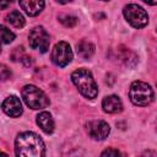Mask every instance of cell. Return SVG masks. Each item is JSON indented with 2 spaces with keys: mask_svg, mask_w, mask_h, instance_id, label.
<instances>
[{
  "mask_svg": "<svg viewBox=\"0 0 157 157\" xmlns=\"http://www.w3.org/2000/svg\"><path fill=\"white\" fill-rule=\"evenodd\" d=\"M15 153L21 157H42L45 155L44 142L32 131L21 132L15 140Z\"/></svg>",
  "mask_w": 157,
  "mask_h": 157,
  "instance_id": "1",
  "label": "cell"
},
{
  "mask_svg": "<svg viewBox=\"0 0 157 157\" xmlns=\"http://www.w3.org/2000/svg\"><path fill=\"white\" fill-rule=\"evenodd\" d=\"M71 80L74 85L77 87L80 93L86 98H96L98 94L97 83L92 76V74L86 69H77L71 74Z\"/></svg>",
  "mask_w": 157,
  "mask_h": 157,
  "instance_id": "2",
  "label": "cell"
},
{
  "mask_svg": "<svg viewBox=\"0 0 157 157\" xmlns=\"http://www.w3.org/2000/svg\"><path fill=\"white\" fill-rule=\"evenodd\" d=\"M130 101L139 107H146L153 101V91L151 86L144 81H134L129 90Z\"/></svg>",
  "mask_w": 157,
  "mask_h": 157,
  "instance_id": "3",
  "label": "cell"
},
{
  "mask_svg": "<svg viewBox=\"0 0 157 157\" xmlns=\"http://www.w3.org/2000/svg\"><path fill=\"white\" fill-rule=\"evenodd\" d=\"M22 98L32 109H43L49 105V99L45 93L33 85H26L22 88Z\"/></svg>",
  "mask_w": 157,
  "mask_h": 157,
  "instance_id": "4",
  "label": "cell"
},
{
  "mask_svg": "<svg viewBox=\"0 0 157 157\" xmlns=\"http://www.w3.org/2000/svg\"><path fill=\"white\" fill-rule=\"evenodd\" d=\"M125 20L135 28H142L148 23L147 12L136 4H129L123 10Z\"/></svg>",
  "mask_w": 157,
  "mask_h": 157,
  "instance_id": "5",
  "label": "cell"
},
{
  "mask_svg": "<svg viewBox=\"0 0 157 157\" xmlns=\"http://www.w3.org/2000/svg\"><path fill=\"white\" fill-rule=\"evenodd\" d=\"M28 42H29V45H31L32 49L45 53L49 48L50 39H49L48 32L43 27L37 26L33 29H31L29 36H28Z\"/></svg>",
  "mask_w": 157,
  "mask_h": 157,
  "instance_id": "6",
  "label": "cell"
},
{
  "mask_svg": "<svg viewBox=\"0 0 157 157\" xmlns=\"http://www.w3.org/2000/svg\"><path fill=\"white\" fill-rule=\"evenodd\" d=\"M72 60V50L66 42H59L52 50V61L60 67L66 66Z\"/></svg>",
  "mask_w": 157,
  "mask_h": 157,
  "instance_id": "7",
  "label": "cell"
},
{
  "mask_svg": "<svg viewBox=\"0 0 157 157\" xmlns=\"http://www.w3.org/2000/svg\"><path fill=\"white\" fill-rule=\"evenodd\" d=\"M87 132L93 140L102 141L105 137H108L110 128L108 123H105L104 120H92L87 124Z\"/></svg>",
  "mask_w": 157,
  "mask_h": 157,
  "instance_id": "8",
  "label": "cell"
},
{
  "mask_svg": "<svg viewBox=\"0 0 157 157\" xmlns=\"http://www.w3.org/2000/svg\"><path fill=\"white\" fill-rule=\"evenodd\" d=\"M2 110L6 115L16 118L22 114V104L20 98L16 96H9L4 102H2Z\"/></svg>",
  "mask_w": 157,
  "mask_h": 157,
  "instance_id": "9",
  "label": "cell"
},
{
  "mask_svg": "<svg viewBox=\"0 0 157 157\" xmlns=\"http://www.w3.org/2000/svg\"><path fill=\"white\" fill-rule=\"evenodd\" d=\"M102 108L105 113L115 114V113H120L123 110V103H121V101L118 96L110 94V96H107V97L103 98Z\"/></svg>",
  "mask_w": 157,
  "mask_h": 157,
  "instance_id": "10",
  "label": "cell"
},
{
  "mask_svg": "<svg viewBox=\"0 0 157 157\" xmlns=\"http://www.w3.org/2000/svg\"><path fill=\"white\" fill-rule=\"evenodd\" d=\"M20 6L28 16H37L44 7V0H20Z\"/></svg>",
  "mask_w": 157,
  "mask_h": 157,
  "instance_id": "11",
  "label": "cell"
},
{
  "mask_svg": "<svg viewBox=\"0 0 157 157\" xmlns=\"http://www.w3.org/2000/svg\"><path fill=\"white\" fill-rule=\"evenodd\" d=\"M37 124L45 134H52L54 131V120L48 112H42L37 115Z\"/></svg>",
  "mask_w": 157,
  "mask_h": 157,
  "instance_id": "12",
  "label": "cell"
},
{
  "mask_svg": "<svg viewBox=\"0 0 157 157\" xmlns=\"http://www.w3.org/2000/svg\"><path fill=\"white\" fill-rule=\"evenodd\" d=\"M76 48H77V54L82 59H90L93 55V53H94V45L91 42L85 40V39H82L81 42H78L77 45H76Z\"/></svg>",
  "mask_w": 157,
  "mask_h": 157,
  "instance_id": "13",
  "label": "cell"
},
{
  "mask_svg": "<svg viewBox=\"0 0 157 157\" xmlns=\"http://www.w3.org/2000/svg\"><path fill=\"white\" fill-rule=\"evenodd\" d=\"M118 55H119V59L126 65V66H135V64L137 63V56L130 52L129 49H119L118 50Z\"/></svg>",
  "mask_w": 157,
  "mask_h": 157,
  "instance_id": "14",
  "label": "cell"
},
{
  "mask_svg": "<svg viewBox=\"0 0 157 157\" xmlns=\"http://www.w3.org/2000/svg\"><path fill=\"white\" fill-rule=\"evenodd\" d=\"M7 21L16 28H22L25 26V17L17 10H13L7 15Z\"/></svg>",
  "mask_w": 157,
  "mask_h": 157,
  "instance_id": "15",
  "label": "cell"
},
{
  "mask_svg": "<svg viewBox=\"0 0 157 157\" xmlns=\"http://www.w3.org/2000/svg\"><path fill=\"white\" fill-rule=\"evenodd\" d=\"M59 21H60L65 27L71 28V27L76 26V23H77V17L71 16V15H61V16H59Z\"/></svg>",
  "mask_w": 157,
  "mask_h": 157,
  "instance_id": "16",
  "label": "cell"
},
{
  "mask_svg": "<svg viewBox=\"0 0 157 157\" xmlns=\"http://www.w3.org/2000/svg\"><path fill=\"white\" fill-rule=\"evenodd\" d=\"M1 39H2V43L4 44H7V43H11L13 39H15V34L13 32H11L7 27L5 26H1Z\"/></svg>",
  "mask_w": 157,
  "mask_h": 157,
  "instance_id": "17",
  "label": "cell"
},
{
  "mask_svg": "<svg viewBox=\"0 0 157 157\" xmlns=\"http://www.w3.org/2000/svg\"><path fill=\"white\" fill-rule=\"evenodd\" d=\"M1 67H2V69H1V78H2V81H5V80L10 78V76H11V72L7 70V67H6L5 65H2Z\"/></svg>",
  "mask_w": 157,
  "mask_h": 157,
  "instance_id": "18",
  "label": "cell"
},
{
  "mask_svg": "<svg viewBox=\"0 0 157 157\" xmlns=\"http://www.w3.org/2000/svg\"><path fill=\"white\" fill-rule=\"evenodd\" d=\"M119 155H120V152L114 148H108L102 152V156H119Z\"/></svg>",
  "mask_w": 157,
  "mask_h": 157,
  "instance_id": "19",
  "label": "cell"
},
{
  "mask_svg": "<svg viewBox=\"0 0 157 157\" xmlns=\"http://www.w3.org/2000/svg\"><path fill=\"white\" fill-rule=\"evenodd\" d=\"M11 2H12V0H0V6H1V9L4 10V9H6Z\"/></svg>",
  "mask_w": 157,
  "mask_h": 157,
  "instance_id": "20",
  "label": "cell"
},
{
  "mask_svg": "<svg viewBox=\"0 0 157 157\" xmlns=\"http://www.w3.org/2000/svg\"><path fill=\"white\" fill-rule=\"evenodd\" d=\"M21 61H23L26 66H29V65H31V63H32V60H31V58H29V56H23V58L21 59Z\"/></svg>",
  "mask_w": 157,
  "mask_h": 157,
  "instance_id": "21",
  "label": "cell"
},
{
  "mask_svg": "<svg viewBox=\"0 0 157 157\" xmlns=\"http://www.w3.org/2000/svg\"><path fill=\"white\" fill-rule=\"evenodd\" d=\"M144 2H146L147 5H157V0H142Z\"/></svg>",
  "mask_w": 157,
  "mask_h": 157,
  "instance_id": "22",
  "label": "cell"
},
{
  "mask_svg": "<svg viewBox=\"0 0 157 157\" xmlns=\"http://www.w3.org/2000/svg\"><path fill=\"white\" fill-rule=\"evenodd\" d=\"M58 2H60V4H66V2H70L71 0H56Z\"/></svg>",
  "mask_w": 157,
  "mask_h": 157,
  "instance_id": "23",
  "label": "cell"
},
{
  "mask_svg": "<svg viewBox=\"0 0 157 157\" xmlns=\"http://www.w3.org/2000/svg\"><path fill=\"white\" fill-rule=\"evenodd\" d=\"M144 155H157V152H148V151H147V152H145Z\"/></svg>",
  "mask_w": 157,
  "mask_h": 157,
  "instance_id": "24",
  "label": "cell"
},
{
  "mask_svg": "<svg viewBox=\"0 0 157 157\" xmlns=\"http://www.w3.org/2000/svg\"><path fill=\"white\" fill-rule=\"evenodd\" d=\"M103 1H108V0H103Z\"/></svg>",
  "mask_w": 157,
  "mask_h": 157,
  "instance_id": "25",
  "label": "cell"
}]
</instances>
